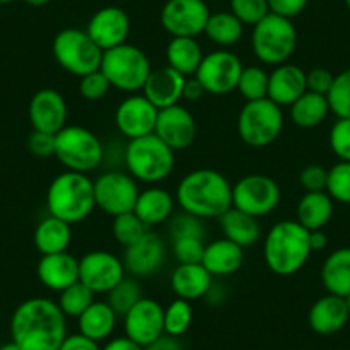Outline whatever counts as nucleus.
Returning <instances> with one entry per match:
<instances>
[{"instance_id":"8fccbe9b","label":"nucleus","mask_w":350,"mask_h":350,"mask_svg":"<svg viewBox=\"0 0 350 350\" xmlns=\"http://www.w3.org/2000/svg\"><path fill=\"white\" fill-rule=\"evenodd\" d=\"M299 183L306 193H319L326 191L328 183V170L321 165H308L299 175Z\"/></svg>"},{"instance_id":"de8ad7c7","label":"nucleus","mask_w":350,"mask_h":350,"mask_svg":"<svg viewBox=\"0 0 350 350\" xmlns=\"http://www.w3.org/2000/svg\"><path fill=\"white\" fill-rule=\"evenodd\" d=\"M110 83L102 70H95L79 77V95L88 102H98L105 98L110 92Z\"/></svg>"},{"instance_id":"aec40b11","label":"nucleus","mask_w":350,"mask_h":350,"mask_svg":"<svg viewBox=\"0 0 350 350\" xmlns=\"http://www.w3.org/2000/svg\"><path fill=\"white\" fill-rule=\"evenodd\" d=\"M167 258L165 242L157 232L148 230L136 244L126 247L122 256L124 268L134 278L153 277L163 267Z\"/></svg>"},{"instance_id":"72a5a7b5","label":"nucleus","mask_w":350,"mask_h":350,"mask_svg":"<svg viewBox=\"0 0 350 350\" xmlns=\"http://www.w3.org/2000/svg\"><path fill=\"white\" fill-rule=\"evenodd\" d=\"M167 66L180 72L183 76L191 77L196 74L201 60H203V50L196 38H186V36H175L168 42L167 50Z\"/></svg>"},{"instance_id":"5fc2aeb1","label":"nucleus","mask_w":350,"mask_h":350,"mask_svg":"<svg viewBox=\"0 0 350 350\" xmlns=\"http://www.w3.org/2000/svg\"><path fill=\"white\" fill-rule=\"evenodd\" d=\"M59 350H102V347H100L98 342L88 338V336L81 335L77 332L72 333V335H67L62 345L59 347Z\"/></svg>"},{"instance_id":"4d7b16f0","label":"nucleus","mask_w":350,"mask_h":350,"mask_svg":"<svg viewBox=\"0 0 350 350\" xmlns=\"http://www.w3.org/2000/svg\"><path fill=\"white\" fill-rule=\"evenodd\" d=\"M204 88L201 86L200 81L196 79L194 76L187 77L186 79V84H184V92H183V100H186V102H198V100L203 98L204 95Z\"/></svg>"},{"instance_id":"79ce46f5","label":"nucleus","mask_w":350,"mask_h":350,"mask_svg":"<svg viewBox=\"0 0 350 350\" xmlns=\"http://www.w3.org/2000/svg\"><path fill=\"white\" fill-rule=\"evenodd\" d=\"M326 98H328L329 110L338 119H350V67L336 74Z\"/></svg>"},{"instance_id":"680f3d73","label":"nucleus","mask_w":350,"mask_h":350,"mask_svg":"<svg viewBox=\"0 0 350 350\" xmlns=\"http://www.w3.org/2000/svg\"><path fill=\"white\" fill-rule=\"evenodd\" d=\"M52 0H25V4H28L29 8H43V5H49Z\"/></svg>"},{"instance_id":"6e6552de","label":"nucleus","mask_w":350,"mask_h":350,"mask_svg":"<svg viewBox=\"0 0 350 350\" xmlns=\"http://www.w3.org/2000/svg\"><path fill=\"white\" fill-rule=\"evenodd\" d=\"M100 70L105 74L112 88L124 93H136L143 90L153 67L144 50L131 43H122L103 52Z\"/></svg>"},{"instance_id":"412c9836","label":"nucleus","mask_w":350,"mask_h":350,"mask_svg":"<svg viewBox=\"0 0 350 350\" xmlns=\"http://www.w3.org/2000/svg\"><path fill=\"white\" fill-rule=\"evenodd\" d=\"M86 31L92 36L93 42L103 52H107L122 43H127V36L131 33V19L122 8L107 5V8L98 9L90 18Z\"/></svg>"},{"instance_id":"ea45409f","label":"nucleus","mask_w":350,"mask_h":350,"mask_svg":"<svg viewBox=\"0 0 350 350\" xmlns=\"http://www.w3.org/2000/svg\"><path fill=\"white\" fill-rule=\"evenodd\" d=\"M148 230H150V228L139 220V217H137L134 211L122 213L119 215V217H113L112 235L124 249L136 244Z\"/></svg>"},{"instance_id":"5701e85b","label":"nucleus","mask_w":350,"mask_h":350,"mask_svg":"<svg viewBox=\"0 0 350 350\" xmlns=\"http://www.w3.org/2000/svg\"><path fill=\"white\" fill-rule=\"evenodd\" d=\"M186 79V76H183L175 69L163 66L160 69L151 70L141 92L158 110H163L177 105L183 100Z\"/></svg>"},{"instance_id":"f8f14e48","label":"nucleus","mask_w":350,"mask_h":350,"mask_svg":"<svg viewBox=\"0 0 350 350\" xmlns=\"http://www.w3.org/2000/svg\"><path fill=\"white\" fill-rule=\"evenodd\" d=\"M93 184H95L96 208H100L103 213L119 217L122 213L134 211L141 189L137 180L129 172H103L93 180Z\"/></svg>"},{"instance_id":"2f4dec72","label":"nucleus","mask_w":350,"mask_h":350,"mask_svg":"<svg viewBox=\"0 0 350 350\" xmlns=\"http://www.w3.org/2000/svg\"><path fill=\"white\" fill-rule=\"evenodd\" d=\"M321 284L328 294L347 297L350 294V247H340L325 259Z\"/></svg>"},{"instance_id":"0eeeda50","label":"nucleus","mask_w":350,"mask_h":350,"mask_svg":"<svg viewBox=\"0 0 350 350\" xmlns=\"http://www.w3.org/2000/svg\"><path fill=\"white\" fill-rule=\"evenodd\" d=\"M66 170L90 174L103 163L105 146L93 131L83 126H66L55 134V153Z\"/></svg>"},{"instance_id":"6e6d98bb","label":"nucleus","mask_w":350,"mask_h":350,"mask_svg":"<svg viewBox=\"0 0 350 350\" xmlns=\"http://www.w3.org/2000/svg\"><path fill=\"white\" fill-rule=\"evenodd\" d=\"M144 350H184L183 342H180L179 336H172L163 333L161 336H158L154 342H151L150 345L144 347Z\"/></svg>"},{"instance_id":"c85d7f7f","label":"nucleus","mask_w":350,"mask_h":350,"mask_svg":"<svg viewBox=\"0 0 350 350\" xmlns=\"http://www.w3.org/2000/svg\"><path fill=\"white\" fill-rule=\"evenodd\" d=\"M117 321H119V316L110 308L109 302L95 301L77 318V328L81 335L100 343L103 340H110V336L116 332Z\"/></svg>"},{"instance_id":"cd10ccee","label":"nucleus","mask_w":350,"mask_h":350,"mask_svg":"<svg viewBox=\"0 0 350 350\" xmlns=\"http://www.w3.org/2000/svg\"><path fill=\"white\" fill-rule=\"evenodd\" d=\"M175 208V200L167 189L158 186H150L141 191L137 196L134 213L148 228L165 224L172 218Z\"/></svg>"},{"instance_id":"473e14b6","label":"nucleus","mask_w":350,"mask_h":350,"mask_svg":"<svg viewBox=\"0 0 350 350\" xmlns=\"http://www.w3.org/2000/svg\"><path fill=\"white\" fill-rule=\"evenodd\" d=\"M333 217V200L326 191L306 193L297 203V218L295 220L306 230H323Z\"/></svg>"},{"instance_id":"393cba45","label":"nucleus","mask_w":350,"mask_h":350,"mask_svg":"<svg viewBox=\"0 0 350 350\" xmlns=\"http://www.w3.org/2000/svg\"><path fill=\"white\" fill-rule=\"evenodd\" d=\"M349 318L350 312L347 309L345 299L326 294L311 306L308 323L318 335H335L347 325Z\"/></svg>"},{"instance_id":"6ab92c4d","label":"nucleus","mask_w":350,"mask_h":350,"mask_svg":"<svg viewBox=\"0 0 350 350\" xmlns=\"http://www.w3.org/2000/svg\"><path fill=\"white\" fill-rule=\"evenodd\" d=\"M28 117L33 131L57 134L67 126L69 107L62 93L53 88H43L29 100Z\"/></svg>"},{"instance_id":"f3484780","label":"nucleus","mask_w":350,"mask_h":350,"mask_svg":"<svg viewBox=\"0 0 350 350\" xmlns=\"http://www.w3.org/2000/svg\"><path fill=\"white\" fill-rule=\"evenodd\" d=\"M158 109L144 95H131L116 110L117 131L129 141L154 133Z\"/></svg>"},{"instance_id":"09e8293b","label":"nucleus","mask_w":350,"mask_h":350,"mask_svg":"<svg viewBox=\"0 0 350 350\" xmlns=\"http://www.w3.org/2000/svg\"><path fill=\"white\" fill-rule=\"evenodd\" d=\"M329 148L340 161H350V119H338L333 124Z\"/></svg>"},{"instance_id":"c756f323","label":"nucleus","mask_w":350,"mask_h":350,"mask_svg":"<svg viewBox=\"0 0 350 350\" xmlns=\"http://www.w3.org/2000/svg\"><path fill=\"white\" fill-rule=\"evenodd\" d=\"M218 220H220L224 237L241 245L242 249L252 247L261 237V225H259L258 218L234 206L228 208Z\"/></svg>"},{"instance_id":"338daca9","label":"nucleus","mask_w":350,"mask_h":350,"mask_svg":"<svg viewBox=\"0 0 350 350\" xmlns=\"http://www.w3.org/2000/svg\"><path fill=\"white\" fill-rule=\"evenodd\" d=\"M345 4H347V9L350 11V0H345Z\"/></svg>"},{"instance_id":"69168bd1","label":"nucleus","mask_w":350,"mask_h":350,"mask_svg":"<svg viewBox=\"0 0 350 350\" xmlns=\"http://www.w3.org/2000/svg\"><path fill=\"white\" fill-rule=\"evenodd\" d=\"M11 2H14V0H0V5H2V4H11Z\"/></svg>"},{"instance_id":"9b49d317","label":"nucleus","mask_w":350,"mask_h":350,"mask_svg":"<svg viewBox=\"0 0 350 350\" xmlns=\"http://www.w3.org/2000/svg\"><path fill=\"white\" fill-rule=\"evenodd\" d=\"M280 198V186L265 174L244 175L232 186V206L254 218L273 213Z\"/></svg>"},{"instance_id":"1a4fd4ad","label":"nucleus","mask_w":350,"mask_h":350,"mask_svg":"<svg viewBox=\"0 0 350 350\" xmlns=\"http://www.w3.org/2000/svg\"><path fill=\"white\" fill-rule=\"evenodd\" d=\"M52 53L55 62L76 77L98 70L103 59V50L79 28L60 29L52 42Z\"/></svg>"},{"instance_id":"49530a36","label":"nucleus","mask_w":350,"mask_h":350,"mask_svg":"<svg viewBox=\"0 0 350 350\" xmlns=\"http://www.w3.org/2000/svg\"><path fill=\"white\" fill-rule=\"evenodd\" d=\"M204 239L201 237H179L172 239V251L179 265L201 262L204 252Z\"/></svg>"},{"instance_id":"4be33fe9","label":"nucleus","mask_w":350,"mask_h":350,"mask_svg":"<svg viewBox=\"0 0 350 350\" xmlns=\"http://www.w3.org/2000/svg\"><path fill=\"white\" fill-rule=\"evenodd\" d=\"M36 277L43 287L60 294L79 282V259L67 251L42 256L36 265Z\"/></svg>"},{"instance_id":"b1692460","label":"nucleus","mask_w":350,"mask_h":350,"mask_svg":"<svg viewBox=\"0 0 350 350\" xmlns=\"http://www.w3.org/2000/svg\"><path fill=\"white\" fill-rule=\"evenodd\" d=\"M308 92L306 70L291 62L273 67L268 79V98L278 107H291Z\"/></svg>"},{"instance_id":"c03bdc74","label":"nucleus","mask_w":350,"mask_h":350,"mask_svg":"<svg viewBox=\"0 0 350 350\" xmlns=\"http://www.w3.org/2000/svg\"><path fill=\"white\" fill-rule=\"evenodd\" d=\"M230 12L244 26H254L270 14L268 0H230Z\"/></svg>"},{"instance_id":"37998d69","label":"nucleus","mask_w":350,"mask_h":350,"mask_svg":"<svg viewBox=\"0 0 350 350\" xmlns=\"http://www.w3.org/2000/svg\"><path fill=\"white\" fill-rule=\"evenodd\" d=\"M326 193L333 201L350 204V161H338L329 168Z\"/></svg>"},{"instance_id":"58836bf2","label":"nucleus","mask_w":350,"mask_h":350,"mask_svg":"<svg viewBox=\"0 0 350 350\" xmlns=\"http://www.w3.org/2000/svg\"><path fill=\"white\" fill-rule=\"evenodd\" d=\"M193 306L184 299H174L163 311V328L167 335L183 336L193 323Z\"/></svg>"},{"instance_id":"39448f33","label":"nucleus","mask_w":350,"mask_h":350,"mask_svg":"<svg viewBox=\"0 0 350 350\" xmlns=\"http://www.w3.org/2000/svg\"><path fill=\"white\" fill-rule=\"evenodd\" d=\"M124 163L137 183L157 186L167 180L174 172L175 151L157 134H148L127 143L124 150Z\"/></svg>"},{"instance_id":"f03ea898","label":"nucleus","mask_w":350,"mask_h":350,"mask_svg":"<svg viewBox=\"0 0 350 350\" xmlns=\"http://www.w3.org/2000/svg\"><path fill=\"white\" fill-rule=\"evenodd\" d=\"M175 201L180 210L201 220L220 218L232 208V184L221 172L198 168L180 179Z\"/></svg>"},{"instance_id":"13d9d810","label":"nucleus","mask_w":350,"mask_h":350,"mask_svg":"<svg viewBox=\"0 0 350 350\" xmlns=\"http://www.w3.org/2000/svg\"><path fill=\"white\" fill-rule=\"evenodd\" d=\"M102 350H144V347H141L139 343L133 342V340L127 338L126 335H122L107 340V343L102 347Z\"/></svg>"},{"instance_id":"e2e57ef3","label":"nucleus","mask_w":350,"mask_h":350,"mask_svg":"<svg viewBox=\"0 0 350 350\" xmlns=\"http://www.w3.org/2000/svg\"><path fill=\"white\" fill-rule=\"evenodd\" d=\"M0 350H23V349L18 345V343H14L11 340V342L4 343V345H0Z\"/></svg>"},{"instance_id":"0e129e2a","label":"nucleus","mask_w":350,"mask_h":350,"mask_svg":"<svg viewBox=\"0 0 350 350\" xmlns=\"http://www.w3.org/2000/svg\"><path fill=\"white\" fill-rule=\"evenodd\" d=\"M345 299V304H347V309H349V312H350V294L347 295V297H343Z\"/></svg>"},{"instance_id":"a211bd4d","label":"nucleus","mask_w":350,"mask_h":350,"mask_svg":"<svg viewBox=\"0 0 350 350\" xmlns=\"http://www.w3.org/2000/svg\"><path fill=\"white\" fill-rule=\"evenodd\" d=\"M168 148L174 151H183L193 146L198 134L194 116L180 103L168 109L158 110L154 133Z\"/></svg>"},{"instance_id":"a19ab883","label":"nucleus","mask_w":350,"mask_h":350,"mask_svg":"<svg viewBox=\"0 0 350 350\" xmlns=\"http://www.w3.org/2000/svg\"><path fill=\"white\" fill-rule=\"evenodd\" d=\"M141 297H143V292H141V287L139 284H137L136 278L126 277L120 284H117L116 287L109 292L107 302H109L110 308L117 312V316L122 318V316L126 314Z\"/></svg>"},{"instance_id":"dca6fc26","label":"nucleus","mask_w":350,"mask_h":350,"mask_svg":"<svg viewBox=\"0 0 350 350\" xmlns=\"http://www.w3.org/2000/svg\"><path fill=\"white\" fill-rule=\"evenodd\" d=\"M165 308L151 297H141L126 314L124 319V335L141 347H148L151 342L165 333L163 328Z\"/></svg>"},{"instance_id":"e433bc0d","label":"nucleus","mask_w":350,"mask_h":350,"mask_svg":"<svg viewBox=\"0 0 350 350\" xmlns=\"http://www.w3.org/2000/svg\"><path fill=\"white\" fill-rule=\"evenodd\" d=\"M268 79H270V72H267L262 67L247 66L242 69L235 90L245 102L268 98Z\"/></svg>"},{"instance_id":"7ed1b4c3","label":"nucleus","mask_w":350,"mask_h":350,"mask_svg":"<svg viewBox=\"0 0 350 350\" xmlns=\"http://www.w3.org/2000/svg\"><path fill=\"white\" fill-rule=\"evenodd\" d=\"M312 249L309 230L297 220L277 221L268 230L262 244V258L268 270L278 277H292L308 262Z\"/></svg>"},{"instance_id":"7c9ffc66","label":"nucleus","mask_w":350,"mask_h":350,"mask_svg":"<svg viewBox=\"0 0 350 350\" xmlns=\"http://www.w3.org/2000/svg\"><path fill=\"white\" fill-rule=\"evenodd\" d=\"M33 241H35V247L38 249L42 256L66 252L69 249L70 241H72L70 224L49 215L36 225Z\"/></svg>"},{"instance_id":"4468645a","label":"nucleus","mask_w":350,"mask_h":350,"mask_svg":"<svg viewBox=\"0 0 350 350\" xmlns=\"http://www.w3.org/2000/svg\"><path fill=\"white\" fill-rule=\"evenodd\" d=\"M210 14L204 0H167L160 11V25L172 38H196L204 33Z\"/></svg>"},{"instance_id":"f704fd0d","label":"nucleus","mask_w":350,"mask_h":350,"mask_svg":"<svg viewBox=\"0 0 350 350\" xmlns=\"http://www.w3.org/2000/svg\"><path fill=\"white\" fill-rule=\"evenodd\" d=\"M291 120L302 129H312L323 124L328 117L329 110L328 98L318 93L306 92L299 100H295L291 107Z\"/></svg>"},{"instance_id":"a18cd8bd","label":"nucleus","mask_w":350,"mask_h":350,"mask_svg":"<svg viewBox=\"0 0 350 350\" xmlns=\"http://www.w3.org/2000/svg\"><path fill=\"white\" fill-rule=\"evenodd\" d=\"M168 232H170L172 239H179V237L204 239V235H206L203 220L194 217V215L186 213V211L183 210H180V213L172 215V218L168 220Z\"/></svg>"},{"instance_id":"a878e982","label":"nucleus","mask_w":350,"mask_h":350,"mask_svg":"<svg viewBox=\"0 0 350 350\" xmlns=\"http://www.w3.org/2000/svg\"><path fill=\"white\" fill-rule=\"evenodd\" d=\"M201 265L213 278L230 277L244 265V249L228 239H217L204 245Z\"/></svg>"},{"instance_id":"c9c22d12","label":"nucleus","mask_w":350,"mask_h":350,"mask_svg":"<svg viewBox=\"0 0 350 350\" xmlns=\"http://www.w3.org/2000/svg\"><path fill=\"white\" fill-rule=\"evenodd\" d=\"M204 35L211 43L221 46V49H227V46H234L235 43L241 42L242 35H244V25L230 11L213 12L208 18Z\"/></svg>"},{"instance_id":"052dcab7","label":"nucleus","mask_w":350,"mask_h":350,"mask_svg":"<svg viewBox=\"0 0 350 350\" xmlns=\"http://www.w3.org/2000/svg\"><path fill=\"white\" fill-rule=\"evenodd\" d=\"M225 297H227V295H225V288L221 287V284H211L210 291L204 295V299L213 306L221 304V302L225 301Z\"/></svg>"},{"instance_id":"864d4df0","label":"nucleus","mask_w":350,"mask_h":350,"mask_svg":"<svg viewBox=\"0 0 350 350\" xmlns=\"http://www.w3.org/2000/svg\"><path fill=\"white\" fill-rule=\"evenodd\" d=\"M308 2L309 0H268V8L273 14L292 19L304 12Z\"/></svg>"},{"instance_id":"603ef678","label":"nucleus","mask_w":350,"mask_h":350,"mask_svg":"<svg viewBox=\"0 0 350 350\" xmlns=\"http://www.w3.org/2000/svg\"><path fill=\"white\" fill-rule=\"evenodd\" d=\"M333 79H335V76L328 69H323V67H316V69H311L309 72H306L308 92L318 93V95L323 96H326L329 93Z\"/></svg>"},{"instance_id":"20e7f679","label":"nucleus","mask_w":350,"mask_h":350,"mask_svg":"<svg viewBox=\"0 0 350 350\" xmlns=\"http://www.w3.org/2000/svg\"><path fill=\"white\" fill-rule=\"evenodd\" d=\"M49 215L74 225L86 220L95 203V184L88 174L66 170L50 183L46 191Z\"/></svg>"},{"instance_id":"bf43d9fd","label":"nucleus","mask_w":350,"mask_h":350,"mask_svg":"<svg viewBox=\"0 0 350 350\" xmlns=\"http://www.w3.org/2000/svg\"><path fill=\"white\" fill-rule=\"evenodd\" d=\"M309 244H311L312 252L323 251L328 245V235L323 230H312L309 232Z\"/></svg>"},{"instance_id":"9d476101","label":"nucleus","mask_w":350,"mask_h":350,"mask_svg":"<svg viewBox=\"0 0 350 350\" xmlns=\"http://www.w3.org/2000/svg\"><path fill=\"white\" fill-rule=\"evenodd\" d=\"M284 110L270 98L245 102L237 117V134L247 146L267 148L284 129Z\"/></svg>"},{"instance_id":"423d86ee","label":"nucleus","mask_w":350,"mask_h":350,"mask_svg":"<svg viewBox=\"0 0 350 350\" xmlns=\"http://www.w3.org/2000/svg\"><path fill=\"white\" fill-rule=\"evenodd\" d=\"M297 29L292 19L270 14L252 26L251 49L256 59L267 66H282L288 62L297 49Z\"/></svg>"},{"instance_id":"ddd939ff","label":"nucleus","mask_w":350,"mask_h":350,"mask_svg":"<svg viewBox=\"0 0 350 350\" xmlns=\"http://www.w3.org/2000/svg\"><path fill=\"white\" fill-rule=\"evenodd\" d=\"M242 69L244 66L234 52L220 49L203 57L194 77L208 95L224 96L235 92Z\"/></svg>"},{"instance_id":"2eb2a0df","label":"nucleus","mask_w":350,"mask_h":350,"mask_svg":"<svg viewBox=\"0 0 350 350\" xmlns=\"http://www.w3.org/2000/svg\"><path fill=\"white\" fill-rule=\"evenodd\" d=\"M122 258L110 251H90L79 259V282L93 294H109L126 278Z\"/></svg>"},{"instance_id":"f257e3e1","label":"nucleus","mask_w":350,"mask_h":350,"mask_svg":"<svg viewBox=\"0 0 350 350\" xmlns=\"http://www.w3.org/2000/svg\"><path fill=\"white\" fill-rule=\"evenodd\" d=\"M66 336L67 318L52 299H26L12 312L11 340L23 350H59Z\"/></svg>"},{"instance_id":"3c124183","label":"nucleus","mask_w":350,"mask_h":350,"mask_svg":"<svg viewBox=\"0 0 350 350\" xmlns=\"http://www.w3.org/2000/svg\"><path fill=\"white\" fill-rule=\"evenodd\" d=\"M29 153L38 158H49L55 153V134L33 131L28 136Z\"/></svg>"},{"instance_id":"4c0bfd02","label":"nucleus","mask_w":350,"mask_h":350,"mask_svg":"<svg viewBox=\"0 0 350 350\" xmlns=\"http://www.w3.org/2000/svg\"><path fill=\"white\" fill-rule=\"evenodd\" d=\"M95 302V294L81 282H76L74 285L67 287L59 294L60 311L66 314V318H79L90 306Z\"/></svg>"},{"instance_id":"bb28decb","label":"nucleus","mask_w":350,"mask_h":350,"mask_svg":"<svg viewBox=\"0 0 350 350\" xmlns=\"http://www.w3.org/2000/svg\"><path fill=\"white\" fill-rule=\"evenodd\" d=\"M211 284H213V277L201 262L179 265L170 275V287L174 294L189 302L204 299Z\"/></svg>"}]
</instances>
